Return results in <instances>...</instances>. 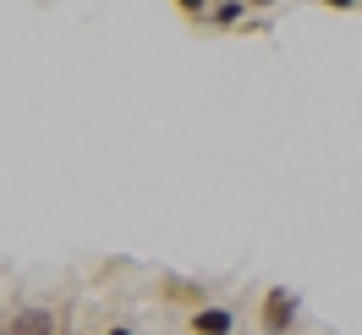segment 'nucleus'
I'll return each instance as SVG.
<instances>
[{"label":"nucleus","mask_w":362,"mask_h":335,"mask_svg":"<svg viewBox=\"0 0 362 335\" xmlns=\"http://www.w3.org/2000/svg\"><path fill=\"white\" fill-rule=\"evenodd\" d=\"M296 313H302V297L286 291V286H274L269 297L258 302V319H264V330H269V335H286L296 324Z\"/></svg>","instance_id":"obj_1"},{"label":"nucleus","mask_w":362,"mask_h":335,"mask_svg":"<svg viewBox=\"0 0 362 335\" xmlns=\"http://www.w3.org/2000/svg\"><path fill=\"white\" fill-rule=\"evenodd\" d=\"M105 335H132V330H127V324H115V330H105Z\"/></svg>","instance_id":"obj_4"},{"label":"nucleus","mask_w":362,"mask_h":335,"mask_svg":"<svg viewBox=\"0 0 362 335\" xmlns=\"http://www.w3.org/2000/svg\"><path fill=\"white\" fill-rule=\"evenodd\" d=\"M209 17H214V23H220V28H230V23H242V6H214Z\"/></svg>","instance_id":"obj_3"},{"label":"nucleus","mask_w":362,"mask_h":335,"mask_svg":"<svg viewBox=\"0 0 362 335\" xmlns=\"http://www.w3.org/2000/svg\"><path fill=\"white\" fill-rule=\"evenodd\" d=\"M187 330L192 335H236V313H230L226 302H209V308H192Z\"/></svg>","instance_id":"obj_2"}]
</instances>
